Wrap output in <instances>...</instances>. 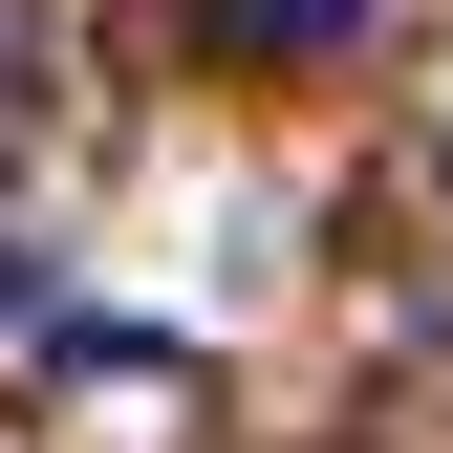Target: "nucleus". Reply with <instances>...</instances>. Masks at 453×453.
Instances as JSON below:
<instances>
[{
	"mask_svg": "<svg viewBox=\"0 0 453 453\" xmlns=\"http://www.w3.org/2000/svg\"><path fill=\"white\" fill-rule=\"evenodd\" d=\"M43 130V0H0V151Z\"/></svg>",
	"mask_w": 453,
	"mask_h": 453,
	"instance_id": "3",
	"label": "nucleus"
},
{
	"mask_svg": "<svg viewBox=\"0 0 453 453\" xmlns=\"http://www.w3.org/2000/svg\"><path fill=\"white\" fill-rule=\"evenodd\" d=\"M195 43H216V65H346L367 0H195Z\"/></svg>",
	"mask_w": 453,
	"mask_h": 453,
	"instance_id": "1",
	"label": "nucleus"
},
{
	"mask_svg": "<svg viewBox=\"0 0 453 453\" xmlns=\"http://www.w3.org/2000/svg\"><path fill=\"white\" fill-rule=\"evenodd\" d=\"M0 346H65V280H43V238H0Z\"/></svg>",
	"mask_w": 453,
	"mask_h": 453,
	"instance_id": "2",
	"label": "nucleus"
}]
</instances>
